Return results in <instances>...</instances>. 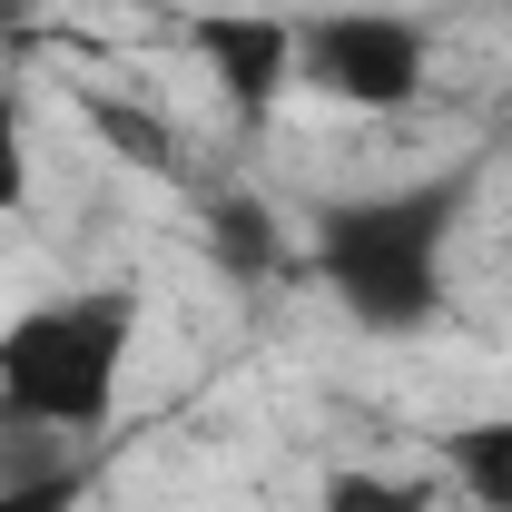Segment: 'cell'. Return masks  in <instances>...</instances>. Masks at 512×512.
I'll return each instance as SVG.
<instances>
[{"instance_id": "cell-1", "label": "cell", "mask_w": 512, "mask_h": 512, "mask_svg": "<svg viewBox=\"0 0 512 512\" xmlns=\"http://www.w3.org/2000/svg\"><path fill=\"white\" fill-rule=\"evenodd\" d=\"M473 217V168H434L404 188H365L316 207L306 266L365 335H424L453 286V237Z\"/></svg>"}, {"instance_id": "cell-2", "label": "cell", "mask_w": 512, "mask_h": 512, "mask_svg": "<svg viewBox=\"0 0 512 512\" xmlns=\"http://www.w3.org/2000/svg\"><path fill=\"white\" fill-rule=\"evenodd\" d=\"M128 355H138V286H79L20 306L0 325V424L99 434L119 414Z\"/></svg>"}, {"instance_id": "cell-3", "label": "cell", "mask_w": 512, "mask_h": 512, "mask_svg": "<svg viewBox=\"0 0 512 512\" xmlns=\"http://www.w3.org/2000/svg\"><path fill=\"white\" fill-rule=\"evenodd\" d=\"M296 79L325 89L335 109H365V119H394L424 99L434 79V30L414 10H325V20H296Z\"/></svg>"}, {"instance_id": "cell-4", "label": "cell", "mask_w": 512, "mask_h": 512, "mask_svg": "<svg viewBox=\"0 0 512 512\" xmlns=\"http://www.w3.org/2000/svg\"><path fill=\"white\" fill-rule=\"evenodd\" d=\"M188 60L207 69V89L227 99L237 128H266L296 89V20L286 10H197L188 30Z\"/></svg>"}, {"instance_id": "cell-5", "label": "cell", "mask_w": 512, "mask_h": 512, "mask_svg": "<svg viewBox=\"0 0 512 512\" xmlns=\"http://www.w3.org/2000/svg\"><path fill=\"white\" fill-rule=\"evenodd\" d=\"M197 237H207V266L227 276V286H286L296 276V247H286V217L266 207V197H207V217H197Z\"/></svg>"}, {"instance_id": "cell-6", "label": "cell", "mask_w": 512, "mask_h": 512, "mask_svg": "<svg viewBox=\"0 0 512 512\" xmlns=\"http://www.w3.org/2000/svg\"><path fill=\"white\" fill-rule=\"evenodd\" d=\"M434 463H444V483L473 512H512V414L444 424V434H434Z\"/></svg>"}, {"instance_id": "cell-7", "label": "cell", "mask_w": 512, "mask_h": 512, "mask_svg": "<svg viewBox=\"0 0 512 512\" xmlns=\"http://www.w3.org/2000/svg\"><path fill=\"white\" fill-rule=\"evenodd\" d=\"M79 128H89L109 158L148 168V178H188V148H178V128L158 119V109H138V99H119V89H79Z\"/></svg>"}, {"instance_id": "cell-8", "label": "cell", "mask_w": 512, "mask_h": 512, "mask_svg": "<svg viewBox=\"0 0 512 512\" xmlns=\"http://www.w3.org/2000/svg\"><path fill=\"white\" fill-rule=\"evenodd\" d=\"M444 483L434 473H404V463H335L316 483V512H434Z\"/></svg>"}, {"instance_id": "cell-9", "label": "cell", "mask_w": 512, "mask_h": 512, "mask_svg": "<svg viewBox=\"0 0 512 512\" xmlns=\"http://www.w3.org/2000/svg\"><path fill=\"white\" fill-rule=\"evenodd\" d=\"M30 207V99L0 79V217Z\"/></svg>"}, {"instance_id": "cell-10", "label": "cell", "mask_w": 512, "mask_h": 512, "mask_svg": "<svg viewBox=\"0 0 512 512\" xmlns=\"http://www.w3.org/2000/svg\"><path fill=\"white\" fill-rule=\"evenodd\" d=\"M79 493H89L79 463H40V473H10L0 483V512H79Z\"/></svg>"}, {"instance_id": "cell-11", "label": "cell", "mask_w": 512, "mask_h": 512, "mask_svg": "<svg viewBox=\"0 0 512 512\" xmlns=\"http://www.w3.org/2000/svg\"><path fill=\"white\" fill-rule=\"evenodd\" d=\"M30 10H40V0H0V30H10V20H30Z\"/></svg>"}]
</instances>
